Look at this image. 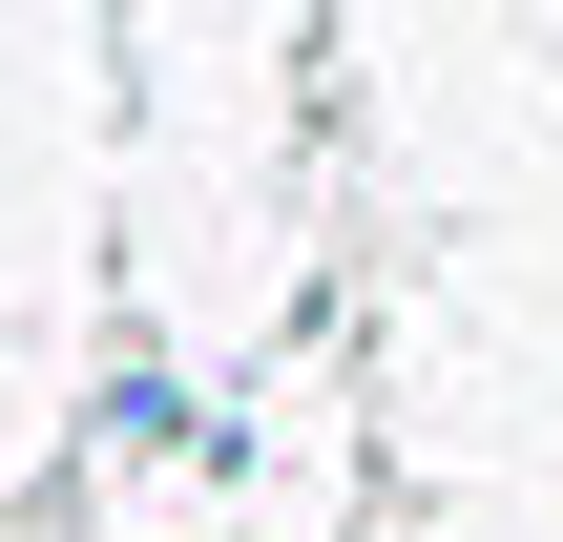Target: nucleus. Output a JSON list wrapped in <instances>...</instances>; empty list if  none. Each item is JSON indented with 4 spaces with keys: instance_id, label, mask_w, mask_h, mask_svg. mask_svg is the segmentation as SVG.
I'll use <instances>...</instances> for the list:
<instances>
[]
</instances>
